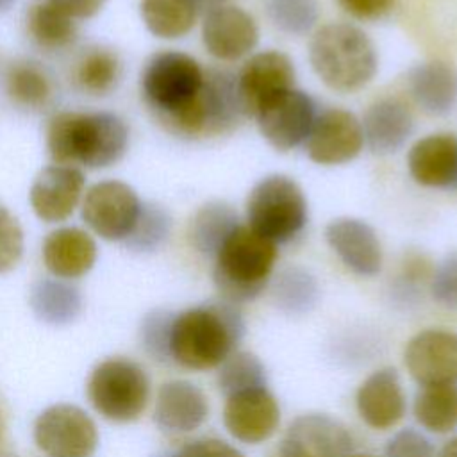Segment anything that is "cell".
<instances>
[{
    "instance_id": "15",
    "label": "cell",
    "mask_w": 457,
    "mask_h": 457,
    "mask_svg": "<svg viewBox=\"0 0 457 457\" xmlns=\"http://www.w3.org/2000/svg\"><path fill=\"white\" fill-rule=\"evenodd\" d=\"M202 43L214 59L237 61L255 50L259 25L250 12L228 4L204 14Z\"/></svg>"
},
{
    "instance_id": "42",
    "label": "cell",
    "mask_w": 457,
    "mask_h": 457,
    "mask_svg": "<svg viewBox=\"0 0 457 457\" xmlns=\"http://www.w3.org/2000/svg\"><path fill=\"white\" fill-rule=\"evenodd\" d=\"M339 7L355 20H378L386 16L396 0H336Z\"/></svg>"
},
{
    "instance_id": "47",
    "label": "cell",
    "mask_w": 457,
    "mask_h": 457,
    "mask_svg": "<svg viewBox=\"0 0 457 457\" xmlns=\"http://www.w3.org/2000/svg\"><path fill=\"white\" fill-rule=\"evenodd\" d=\"M12 2H14V0H0V11L9 9V7L12 5Z\"/></svg>"
},
{
    "instance_id": "2",
    "label": "cell",
    "mask_w": 457,
    "mask_h": 457,
    "mask_svg": "<svg viewBox=\"0 0 457 457\" xmlns=\"http://www.w3.org/2000/svg\"><path fill=\"white\" fill-rule=\"evenodd\" d=\"M129 148V127L114 112L61 111L46 125L54 164L102 170L120 162Z\"/></svg>"
},
{
    "instance_id": "36",
    "label": "cell",
    "mask_w": 457,
    "mask_h": 457,
    "mask_svg": "<svg viewBox=\"0 0 457 457\" xmlns=\"http://www.w3.org/2000/svg\"><path fill=\"white\" fill-rule=\"evenodd\" d=\"M171 232V216L159 204H143L137 221L123 241L134 252L159 250Z\"/></svg>"
},
{
    "instance_id": "10",
    "label": "cell",
    "mask_w": 457,
    "mask_h": 457,
    "mask_svg": "<svg viewBox=\"0 0 457 457\" xmlns=\"http://www.w3.org/2000/svg\"><path fill=\"white\" fill-rule=\"evenodd\" d=\"M316 114V104L311 95L291 87L268 100L253 118L270 146L278 152H289L305 143Z\"/></svg>"
},
{
    "instance_id": "21",
    "label": "cell",
    "mask_w": 457,
    "mask_h": 457,
    "mask_svg": "<svg viewBox=\"0 0 457 457\" xmlns=\"http://www.w3.org/2000/svg\"><path fill=\"white\" fill-rule=\"evenodd\" d=\"M407 170L423 187L452 189L457 180V136L436 132L420 137L407 152Z\"/></svg>"
},
{
    "instance_id": "39",
    "label": "cell",
    "mask_w": 457,
    "mask_h": 457,
    "mask_svg": "<svg viewBox=\"0 0 457 457\" xmlns=\"http://www.w3.org/2000/svg\"><path fill=\"white\" fill-rule=\"evenodd\" d=\"M23 230L16 216L0 205V273H7L23 255Z\"/></svg>"
},
{
    "instance_id": "45",
    "label": "cell",
    "mask_w": 457,
    "mask_h": 457,
    "mask_svg": "<svg viewBox=\"0 0 457 457\" xmlns=\"http://www.w3.org/2000/svg\"><path fill=\"white\" fill-rule=\"evenodd\" d=\"M437 457H457V436L452 437V439H448V441L441 446Z\"/></svg>"
},
{
    "instance_id": "41",
    "label": "cell",
    "mask_w": 457,
    "mask_h": 457,
    "mask_svg": "<svg viewBox=\"0 0 457 457\" xmlns=\"http://www.w3.org/2000/svg\"><path fill=\"white\" fill-rule=\"evenodd\" d=\"M161 457H246V455L223 439L200 437L184 445L177 453L161 455Z\"/></svg>"
},
{
    "instance_id": "35",
    "label": "cell",
    "mask_w": 457,
    "mask_h": 457,
    "mask_svg": "<svg viewBox=\"0 0 457 457\" xmlns=\"http://www.w3.org/2000/svg\"><path fill=\"white\" fill-rule=\"evenodd\" d=\"M266 12L270 21L289 36L311 34L320 20L318 0H268Z\"/></svg>"
},
{
    "instance_id": "28",
    "label": "cell",
    "mask_w": 457,
    "mask_h": 457,
    "mask_svg": "<svg viewBox=\"0 0 457 457\" xmlns=\"http://www.w3.org/2000/svg\"><path fill=\"white\" fill-rule=\"evenodd\" d=\"M239 225L237 214L227 202L211 200L204 204L189 223V241L196 252L214 257L228 234Z\"/></svg>"
},
{
    "instance_id": "11",
    "label": "cell",
    "mask_w": 457,
    "mask_h": 457,
    "mask_svg": "<svg viewBox=\"0 0 457 457\" xmlns=\"http://www.w3.org/2000/svg\"><path fill=\"white\" fill-rule=\"evenodd\" d=\"M307 157L320 166H341L364 150L361 118L341 107H328L316 114L303 143Z\"/></svg>"
},
{
    "instance_id": "8",
    "label": "cell",
    "mask_w": 457,
    "mask_h": 457,
    "mask_svg": "<svg viewBox=\"0 0 457 457\" xmlns=\"http://www.w3.org/2000/svg\"><path fill=\"white\" fill-rule=\"evenodd\" d=\"M143 202L136 189L121 180H100L82 198L84 223L105 241H125L132 232Z\"/></svg>"
},
{
    "instance_id": "20",
    "label": "cell",
    "mask_w": 457,
    "mask_h": 457,
    "mask_svg": "<svg viewBox=\"0 0 457 457\" xmlns=\"http://www.w3.org/2000/svg\"><path fill=\"white\" fill-rule=\"evenodd\" d=\"M364 146L377 155H391L403 148L414 132L411 107L396 96H384L370 104L361 118Z\"/></svg>"
},
{
    "instance_id": "3",
    "label": "cell",
    "mask_w": 457,
    "mask_h": 457,
    "mask_svg": "<svg viewBox=\"0 0 457 457\" xmlns=\"http://www.w3.org/2000/svg\"><path fill=\"white\" fill-rule=\"evenodd\" d=\"M245 334V320L227 300L196 305L173 316L170 359L193 371L218 368Z\"/></svg>"
},
{
    "instance_id": "27",
    "label": "cell",
    "mask_w": 457,
    "mask_h": 457,
    "mask_svg": "<svg viewBox=\"0 0 457 457\" xmlns=\"http://www.w3.org/2000/svg\"><path fill=\"white\" fill-rule=\"evenodd\" d=\"M5 91L14 105L29 111H39L50 104L54 86L50 75L39 62L20 59L11 62L7 68Z\"/></svg>"
},
{
    "instance_id": "37",
    "label": "cell",
    "mask_w": 457,
    "mask_h": 457,
    "mask_svg": "<svg viewBox=\"0 0 457 457\" xmlns=\"http://www.w3.org/2000/svg\"><path fill=\"white\" fill-rule=\"evenodd\" d=\"M173 312L157 309L148 312L141 323V345L148 355L155 361L166 362L170 359V328L173 321Z\"/></svg>"
},
{
    "instance_id": "24",
    "label": "cell",
    "mask_w": 457,
    "mask_h": 457,
    "mask_svg": "<svg viewBox=\"0 0 457 457\" xmlns=\"http://www.w3.org/2000/svg\"><path fill=\"white\" fill-rule=\"evenodd\" d=\"M409 93L430 116H446L457 107V70L446 61H425L411 68Z\"/></svg>"
},
{
    "instance_id": "22",
    "label": "cell",
    "mask_w": 457,
    "mask_h": 457,
    "mask_svg": "<svg viewBox=\"0 0 457 457\" xmlns=\"http://www.w3.org/2000/svg\"><path fill=\"white\" fill-rule=\"evenodd\" d=\"M41 255L46 270L55 278L71 280L91 271L98 257V248L87 230L59 227L45 237Z\"/></svg>"
},
{
    "instance_id": "48",
    "label": "cell",
    "mask_w": 457,
    "mask_h": 457,
    "mask_svg": "<svg viewBox=\"0 0 457 457\" xmlns=\"http://www.w3.org/2000/svg\"><path fill=\"white\" fill-rule=\"evenodd\" d=\"M275 457H293L291 453H287V452H284V450H277V453H275Z\"/></svg>"
},
{
    "instance_id": "5",
    "label": "cell",
    "mask_w": 457,
    "mask_h": 457,
    "mask_svg": "<svg viewBox=\"0 0 457 457\" xmlns=\"http://www.w3.org/2000/svg\"><path fill=\"white\" fill-rule=\"evenodd\" d=\"M278 257L277 245L237 225L216 252L212 278L214 286L230 303L255 300L268 286Z\"/></svg>"
},
{
    "instance_id": "4",
    "label": "cell",
    "mask_w": 457,
    "mask_h": 457,
    "mask_svg": "<svg viewBox=\"0 0 457 457\" xmlns=\"http://www.w3.org/2000/svg\"><path fill=\"white\" fill-rule=\"evenodd\" d=\"M309 62L316 77L337 93L362 89L378 70L373 41L361 27L346 21L325 23L312 32Z\"/></svg>"
},
{
    "instance_id": "1",
    "label": "cell",
    "mask_w": 457,
    "mask_h": 457,
    "mask_svg": "<svg viewBox=\"0 0 457 457\" xmlns=\"http://www.w3.org/2000/svg\"><path fill=\"white\" fill-rule=\"evenodd\" d=\"M204 80L205 70L195 57L162 50L145 62L139 86L148 107L171 132L195 137L205 134Z\"/></svg>"
},
{
    "instance_id": "18",
    "label": "cell",
    "mask_w": 457,
    "mask_h": 457,
    "mask_svg": "<svg viewBox=\"0 0 457 457\" xmlns=\"http://www.w3.org/2000/svg\"><path fill=\"white\" fill-rule=\"evenodd\" d=\"M325 241L339 261L359 277H375L382 270L384 252L375 228L353 216H339L327 223Z\"/></svg>"
},
{
    "instance_id": "12",
    "label": "cell",
    "mask_w": 457,
    "mask_h": 457,
    "mask_svg": "<svg viewBox=\"0 0 457 457\" xmlns=\"http://www.w3.org/2000/svg\"><path fill=\"white\" fill-rule=\"evenodd\" d=\"M295 64L287 54L280 50L252 54L236 75L245 116L253 118L268 100L295 87Z\"/></svg>"
},
{
    "instance_id": "17",
    "label": "cell",
    "mask_w": 457,
    "mask_h": 457,
    "mask_svg": "<svg viewBox=\"0 0 457 457\" xmlns=\"http://www.w3.org/2000/svg\"><path fill=\"white\" fill-rule=\"evenodd\" d=\"M278 448L293 457H348L353 437L339 420L323 412H307L289 423Z\"/></svg>"
},
{
    "instance_id": "40",
    "label": "cell",
    "mask_w": 457,
    "mask_h": 457,
    "mask_svg": "<svg viewBox=\"0 0 457 457\" xmlns=\"http://www.w3.org/2000/svg\"><path fill=\"white\" fill-rule=\"evenodd\" d=\"M386 457H437L427 436L416 428L398 430L386 445Z\"/></svg>"
},
{
    "instance_id": "33",
    "label": "cell",
    "mask_w": 457,
    "mask_h": 457,
    "mask_svg": "<svg viewBox=\"0 0 457 457\" xmlns=\"http://www.w3.org/2000/svg\"><path fill=\"white\" fill-rule=\"evenodd\" d=\"M121 77V61L116 52L104 46L86 50L75 66L79 87L89 95L102 96L111 93Z\"/></svg>"
},
{
    "instance_id": "38",
    "label": "cell",
    "mask_w": 457,
    "mask_h": 457,
    "mask_svg": "<svg viewBox=\"0 0 457 457\" xmlns=\"http://www.w3.org/2000/svg\"><path fill=\"white\" fill-rule=\"evenodd\" d=\"M428 287L436 303L448 311H457V252L448 253L436 264Z\"/></svg>"
},
{
    "instance_id": "9",
    "label": "cell",
    "mask_w": 457,
    "mask_h": 457,
    "mask_svg": "<svg viewBox=\"0 0 457 457\" xmlns=\"http://www.w3.org/2000/svg\"><path fill=\"white\" fill-rule=\"evenodd\" d=\"M34 441L48 457H89L98 445V430L84 409L55 403L36 418Z\"/></svg>"
},
{
    "instance_id": "19",
    "label": "cell",
    "mask_w": 457,
    "mask_h": 457,
    "mask_svg": "<svg viewBox=\"0 0 457 457\" xmlns=\"http://www.w3.org/2000/svg\"><path fill=\"white\" fill-rule=\"evenodd\" d=\"M355 407L361 420L375 430H387L398 425L407 411L398 371L395 368H380L368 375L355 393Z\"/></svg>"
},
{
    "instance_id": "26",
    "label": "cell",
    "mask_w": 457,
    "mask_h": 457,
    "mask_svg": "<svg viewBox=\"0 0 457 457\" xmlns=\"http://www.w3.org/2000/svg\"><path fill=\"white\" fill-rule=\"evenodd\" d=\"M29 305L43 323L62 327L80 314L82 296L75 286L62 278H41L30 287Z\"/></svg>"
},
{
    "instance_id": "25",
    "label": "cell",
    "mask_w": 457,
    "mask_h": 457,
    "mask_svg": "<svg viewBox=\"0 0 457 457\" xmlns=\"http://www.w3.org/2000/svg\"><path fill=\"white\" fill-rule=\"evenodd\" d=\"M205 136L230 132L241 118H246L236 87V75L227 70H205L202 89Z\"/></svg>"
},
{
    "instance_id": "49",
    "label": "cell",
    "mask_w": 457,
    "mask_h": 457,
    "mask_svg": "<svg viewBox=\"0 0 457 457\" xmlns=\"http://www.w3.org/2000/svg\"><path fill=\"white\" fill-rule=\"evenodd\" d=\"M450 191H455V193H457V180H455V184L452 186V189H450Z\"/></svg>"
},
{
    "instance_id": "14",
    "label": "cell",
    "mask_w": 457,
    "mask_h": 457,
    "mask_svg": "<svg viewBox=\"0 0 457 457\" xmlns=\"http://www.w3.org/2000/svg\"><path fill=\"white\" fill-rule=\"evenodd\" d=\"M278 423L280 407L266 386L234 393L225 400L223 425L239 443L261 445L277 432Z\"/></svg>"
},
{
    "instance_id": "50",
    "label": "cell",
    "mask_w": 457,
    "mask_h": 457,
    "mask_svg": "<svg viewBox=\"0 0 457 457\" xmlns=\"http://www.w3.org/2000/svg\"><path fill=\"white\" fill-rule=\"evenodd\" d=\"M348 457H373V455H348Z\"/></svg>"
},
{
    "instance_id": "23",
    "label": "cell",
    "mask_w": 457,
    "mask_h": 457,
    "mask_svg": "<svg viewBox=\"0 0 457 457\" xmlns=\"http://www.w3.org/2000/svg\"><path fill=\"white\" fill-rule=\"evenodd\" d=\"M209 416L205 393L189 380L164 382L155 398L154 420L166 432H193Z\"/></svg>"
},
{
    "instance_id": "34",
    "label": "cell",
    "mask_w": 457,
    "mask_h": 457,
    "mask_svg": "<svg viewBox=\"0 0 457 457\" xmlns=\"http://www.w3.org/2000/svg\"><path fill=\"white\" fill-rule=\"evenodd\" d=\"M261 386H266V370L252 352L236 350L218 366V389L225 396Z\"/></svg>"
},
{
    "instance_id": "6",
    "label": "cell",
    "mask_w": 457,
    "mask_h": 457,
    "mask_svg": "<svg viewBox=\"0 0 457 457\" xmlns=\"http://www.w3.org/2000/svg\"><path fill=\"white\" fill-rule=\"evenodd\" d=\"M246 225L266 239L287 243L307 225L309 204L300 184L284 173L262 177L250 189L245 204Z\"/></svg>"
},
{
    "instance_id": "30",
    "label": "cell",
    "mask_w": 457,
    "mask_h": 457,
    "mask_svg": "<svg viewBox=\"0 0 457 457\" xmlns=\"http://www.w3.org/2000/svg\"><path fill=\"white\" fill-rule=\"evenodd\" d=\"M416 421L428 432L448 434L457 428V384L423 386L414 398Z\"/></svg>"
},
{
    "instance_id": "16",
    "label": "cell",
    "mask_w": 457,
    "mask_h": 457,
    "mask_svg": "<svg viewBox=\"0 0 457 457\" xmlns=\"http://www.w3.org/2000/svg\"><path fill=\"white\" fill-rule=\"evenodd\" d=\"M84 187L86 177L80 168L50 164L36 175L29 191V202L41 221L61 223L82 202Z\"/></svg>"
},
{
    "instance_id": "29",
    "label": "cell",
    "mask_w": 457,
    "mask_h": 457,
    "mask_svg": "<svg viewBox=\"0 0 457 457\" xmlns=\"http://www.w3.org/2000/svg\"><path fill=\"white\" fill-rule=\"evenodd\" d=\"M139 12L146 30L161 39L184 37L200 14L195 0H141Z\"/></svg>"
},
{
    "instance_id": "7",
    "label": "cell",
    "mask_w": 457,
    "mask_h": 457,
    "mask_svg": "<svg viewBox=\"0 0 457 457\" xmlns=\"http://www.w3.org/2000/svg\"><path fill=\"white\" fill-rule=\"evenodd\" d=\"M91 405L105 420L129 423L137 420L150 398V378L134 361L114 357L95 366L87 380Z\"/></svg>"
},
{
    "instance_id": "32",
    "label": "cell",
    "mask_w": 457,
    "mask_h": 457,
    "mask_svg": "<svg viewBox=\"0 0 457 457\" xmlns=\"http://www.w3.org/2000/svg\"><path fill=\"white\" fill-rule=\"evenodd\" d=\"M318 298V280L300 266L284 268L271 284V300L286 314H305L312 311Z\"/></svg>"
},
{
    "instance_id": "44",
    "label": "cell",
    "mask_w": 457,
    "mask_h": 457,
    "mask_svg": "<svg viewBox=\"0 0 457 457\" xmlns=\"http://www.w3.org/2000/svg\"><path fill=\"white\" fill-rule=\"evenodd\" d=\"M232 0H195L196 4V9L200 14H205L212 9H218V7H223V5H228Z\"/></svg>"
},
{
    "instance_id": "13",
    "label": "cell",
    "mask_w": 457,
    "mask_h": 457,
    "mask_svg": "<svg viewBox=\"0 0 457 457\" xmlns=\"http://www.w3.org/2000/svg\"><path fill=\"white\" fill-rule=\"evenodd\" d=\"M403 364L421 387L457 384V332L448 328L418 332L405 345Z\"/></svg>"
},
{
    "instance_id": "43",
    "label": "cell",
    "mask_w": 457,
    "mask_h": 457,
    "mask_svg": "<svg viewBox=\"0 0 457 457\" xmlns=\"http://www.w3.org/2000/svg\"><path fill=\"white\" fill-rule=\"evenodd\" d=\"M48 2L62 9L73 20H87L95 16L105 4V0H48Z\"/></svg>"
},
{
    "instance_id": "31",
    "label": "cell",
    "mask_w": 457,
    "mask_h": 457,
    "mask_svg": "<svg viewBox=\"0 0 457 457\" xmlns=\"http://www.w3.org/2000/svg\"><path fill=\"white\" fill-rule=\"evenodd\" d=\"M27 29L30 37L46 50L66 48L77 37V20L48 0L29 9Z\"/></svg>"
},
{
    "instance_id": "46",
    "label": "cell",
    "mask_w": 457,
    "mask_h": 457,
    "mask_svg": "<svg viewBox=\"0 0 457 457\" xmlns=\"http://www.w3.org/2000/svg\"><path fill=\"white\" fill-rule=\"evenodd\" d=\"M4 436H5V423H4V416L0 412V457H5L2 452V443H4Z\"/></svg>"
}]
</instances>
